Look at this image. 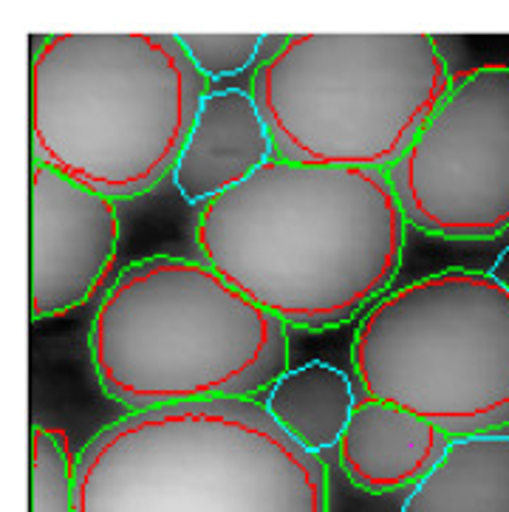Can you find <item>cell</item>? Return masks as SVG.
Masks as SVG:
<instances>
[{
    "label": "cell",
    "mask_w": 509,
    "mask_h": 512,
    "mask_svg": "<svg viewBox=\"0 0 509 512\" xmlns=\"http://www.w3.org/2000/svg\"><path fill=\"white\" fill-rule=\"evenodd\" d=\"M88 351L102 391L133 411L255 399L289 371L286 326L207 261L179 255L116 278Z\"/></svg>",
    "instance_id": "4"
},
{
    "label": "cell",
    "mask_w": 509,
    "mask_h": 512,
    "mask_svg": "<svg viewBox=\"0 0 509 512\" xmlns=\"http://www.w3.org/2000/svg\"><path fill=\"white\" fill-rule=\"evenodd\" d=\"M351 363L365 397L453 439L509 428V292L459 266L419 278L365 312Z\"/></svg>",
    "instance_id": "6"
},
{
    "label": "cell",
    "mask_w": 509,
    "mask_h": 512,
    "mask_svg": "<svg viewBox=\"0 0 509 512\" xmlns=\"http://www.w3.org/2000/svg\"><path fill=\"white\" fill-rule=\"evenodd\" d=\"M450 436L411 411L362 397L337 445L340 467L365 493L419 484L439 464Z\"/></svg>",
    "instance_id": "10"
},
{
    "label": "cell",
    "mask_w": 509,
    "mask_h": 512,
    "mask_svg": "<svg viewBox=\"0 0 509 512\" xmlns=\"http://www.w3.org/2000/svg\"><path fill=\"white\" fill-rule=\"evenodd\" d=\"M272 159L275 142L255 97L244 88H221L201 102L173 167V184L187 204L204 207L249 182Z\"/></svg>",
    "instance_id": "9"
},
{
    "label": "cell",
    "mask_w": 509,
    "mask_h": 512,
    "mask_svg": "<svg viewBox=\"0 0 509 512\" xmlns=\"http://www.w3.org/2000/svg\"><path fill=\"white\" fill-rule=\"evenodd\" d=\"M453 83L433 34H289L252 77L275 156L388 173Z\"/></svg>",
    "instance_id": "5"
},
{
    "label": "cell",
    "mask_w": 509,
    "mask_h": 512,
    "mask_svg": "<svg viewBox=\"0 0 509 512\" xmlns=\"http://www.w3.org/2000/svg\"><path fill=\"white\" fill-rule=\"evenodd\" d=\"M329 467L258 399L133 411L77 456V512H331Z\"/></svg>",
    "instance_id": "3"
},
{
    "label": "cell",
    "mask_w": 509,
    "mask_h": 512,
    "mask_svg": "<svg viewBox=\"0 0 509 512\" xmlns=\"http://www.w3.org/2000/svg\"><path fill=\"white\" fill-rule=\"evenodd\" d=\"M179 43L193 60L198 74L210 80L238 77L247 68H258L266 54L280 49L283 37L272 34H179Z\"/></svg>",
    "instance_id": "14"
},
{
    "label": "cell",
    "mask_w": 509,
    "mask_h": 512,
    "mask_svg": "<svg viewBox=\"0 0 509 512\" xmlns=\"http://www.w3.org/2000/svg\"><path fill=\"white\" fill-rule=\"evenodd\" d=\"M357 402L360 397L343 368L306 363L289 368L266 391L263 405L292 442L320 456L323 450L340 445Z\"/></svg>",
    "instance_id": "12"
},
{
    "label": "cell",
    "mask_w": 509,
    "mask_h": 512,
    "mask_svg": "<svg viewBox=\"0 0 509 512\" xmlns=\"http://www.w3.org/2000/svg\"><path fill=\"white\" fill-rule=\"evenodd\" d=\"M210 83L167 32H63L29 71L34 162L114 201L173 176Z\"/></svg>",
    "instance_id": "2"
},
{
    "label": "cell",
    "mask_w": 509,
    "mask_h": 512,
    "mask_svg": "<svg viewBox=\"0 0 509 512\" xmlns=\"http://www.w3.org/2000/svg\"><path fill=\"white\" fill-rule=\"evenodd\" d=\"M402 512H509V436L450 439L439 464L411 487Z\"/></svg>",
    "instance_id": "11"
},
{
    "label": "cell",
    "mask_w": 509,
    "mask_h": 512,
    "mask_svg": "<svg viewBox=\"0 0 509 512\" xmlns=\"http://www.w3.org/2000/svg\"><path fill=\"white\" fill-rule=\"evenodd\" d=\"M29 512H77V456L63 428H32Z\"/></svg>",
    "instance_id": "13"
},
{
    "label": "cell",
    "mask_w": 509,
    "mask_h": 512,
    "mask_svg": "<svg viewBox=\"0 0 509 512\" xmlns=\"http://www.w3.org/2000/svg\"><path fill=\"white\" fill-rule=\"evenodd\" d=\"M408 224L453 241L509 230V66L453 74L411 148L388 170Z\"/></svg>",
    "instance_id": "7"
},
{
    "label": "cell",
    "mask_w": 509,
    "mask_h": 512,
    "mask_svg": "<svg viewBox=\"0 0 509 512\" xmlns=\"http://www.w3.org/2000/svg\"><path fill=\"white\" fill-rule=\"evenodd\" d=\"M116 201L34 162L29 187V309L51 320L94 300L114 275Z\"/></svg>",
    "instance_id": "8"
},
{
    "label": "cell",
    "mask_w": 509,
    "mask_h": 512,
    "mask_svg": "<svg viewBox=\"0 0 509 512\" xmlns=\"http://www.w3.org/2000/svg\"><path fill=\"white\" fill-rule=\"evenodd\" d=\"M490 275H493L495 281L501 283V286H504V289L509 292V247H504V252H501V255L495 258V264H493V269H490Z\"/></svg>",
    "instance_id": "15"
},
{
    "label": "cell",
    "mask_w": 509,
    "mask_h": 512,
    "mask_svg": "<svg viewBox=\"0 0 509 512\" xmlns=\"http://www.w3.org/2000/svg\"><path fill=\"white\" fill-rule=\"evenodd\" d=\"M405 232L388 173L278 156L196 215L201 261L303 331L337 329L385 298Z\"/></svg>",
    "instance_id": "1"
}]
</instances>
